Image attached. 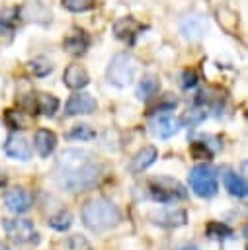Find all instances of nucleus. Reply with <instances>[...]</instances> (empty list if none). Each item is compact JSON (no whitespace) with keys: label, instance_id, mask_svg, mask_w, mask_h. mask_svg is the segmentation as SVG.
Returning a JSON list of instances; mask_svg holds the SVG:
<instances>
[{"label":"nucleus","instance_id":"obj_22","mask_svg":"<svg viewBox=\"0 0 248 250\" xmlns=\"http://www.w3.org/2000/svg\"><path fill=\"white\" fill-rule=\"evenodd\" d=\"M27 68H29L35 76H47V74L53 70V64H51L47 59L37 57V59H31V61L27 62Z\"/></svg>","mask_w":248,"mask_h":250},{"label":"nucleus","instance_id":"obj_31","mask_svg":"<svg viewBox=\"0 0 248 250\" xmlns=\"http://www.w3.org/2000/svg\"><path fill=\"white\" fill-rule=\"evenodd\" d=\"M207 117V111L205 109H191L186 117H184V123H189V125H197L199 121H203Z\"/></svg>","mask_w":248,"mask_h":250},{"label":"nucleus","instance_id":"obj_13","mask_svg":"<svg viewBox=\"0 0 248 250\" xmlns=\"http://www.w3.org/2000/svg\"><path fill=\"white\" fill-rule=\"evenodd\" d=\"M33 146H35V150H37L39 156L47 158V156L55 150V146H57V137H55V133L49 131V129H39V131L35 133V137H33Z\"/></svg>","mask_w":248,"mask_h":250},{"label":"nucleus","instance_id":"obj_27","mask_svg":"<svg viewBox=\"0 0 248 250\" xmlns=\"http://www.w3.org/2000/svg\"><path fill=\"white\" fill-rule=\"evenodd\" d=\"M18 23V10H4L0 14V31H12Z\"/></svg>","mask_w":248,"mask_h":250},{"label":"nucleus","instance_id":"obj_29","mask_svg":"<svg viewBox=\"0 0 248 250\" xmlns=\"http://www.w3.org/2000/svg\"><path fill=\"white\" fill-rule=\"evenodd\" d=\"M207 234H209L211 238H223L225 234H230V229L225 227V225H221V223H209Z\"/></svg>","mask_w":248,"mask_h":250},{"label":"nucleus","instance_id":"obj_20","mask_svg":"<svg viewBox=\"0 0 248 250\" xmlns=\"http://www.w3.org/2000/svg\"><path fill=\"white\" fill-rule=\"evenodd\" d=\"M59 107V100L51 94H37L33 98V109L41 111L43 115H53Z\"/></svg>","mask_w":248,"mask_h":250},{"label":"nucleus","instance_id":"obj_10","mask_svg":"<svg viewBox=\"0 0 248 250\" xmlns=\"http://www.w3.org/2000/svg\"><path fill=\"white\" fill-rule=\"evenodd\" d=\"M62 82H64V86H68L70 90H82L84 86H88L90 78H88V72H86L84 66H80V64H68V66L64 68Z\"/></svg>","mask_w":248,"mask_h":250},{"label":"nucleus","instance_id":"obj_34","mask_svg":"<svg viewBox=\"0 0 248 250\" xmlns=\"http://www.w3.org/2000/svg\"><path fill=\"white\" fill-rule=\"evenodd\" d=\"M0 250H10V248H8L6 244H2V242H0Z\"/></svg>","mask_w":248,"mask_h":250},{"label":"nucleus","instance_id":"obj_11","mask_svg":"<svg viewBox=\"0 0 248 250\" xmlns=\"http://www.w3.org/2000/svg\"><path fill=\"white\" fill-rule=\"evenodd\" d=\"M4 150L8 156L18 158V160H29V156H31V146H29L27 139H23L21 135H10L4 145Z\"/></svg>","mask_w":248,"mask_h":250},{"label":"nucleus","instance_id":"obj_24","mask_svg":"<svg viewBox=\"0 0 248 250\" xmlns=\"http://www.w3.org/2000/svg\"><path fill=\"white\" fill-rule=\"evenodd\" d=\"M61 4L68 12H88L94 8L96 0H62Z\"/></svg>","mask_w":248,"mask_h":250},{"label":"nucleus","instance_id":"obj_30","mask_svg":"<svg viewBox=\"0 0 248 250\" xmlns=\"http://www.w3.org/2000/svg\"><path fill=\"white\" fill-rule=\"evenodd\" d=\"M68 250H92V246L84 236L74 234L68 238Z\"/></svg>","mask_w":248,"mask_h":250},{"label":"nucleus","instance_id":"obj_26","mask_svg":"<svg viewBox=\"0 0 248 250\" xmlns=\"http://www.w3.org/2000/svg\"><path fill=\"white\" fill-rule=\"evenodd\" d=\"M6 121L12 129H25L27 127V117L21 113V111H14V109H8L6 111Z\"/></svg>","mask_w":248,"mask_h":250},{"label":"nucleus","instance_id":"obj_28","mask_svg":"<svg viewBox=\"0 0 248 250\" xmlns=\"http://www.w3.org/2000/svg\"><path fill=\"white\" fill-rule=\"evenodd\" d=\"M189 152H191V156H193V158H197V160L211 158V150L207 148V145H205V143H191Z\"/></svg>","mask_w":248,"mask_h":250},{"label":"nucleus","instance_id":"obj_7","mask_svg":"<svg viewBox=\"0 0 248 250\" xmlns=\"http://www.w3.org/2000/svg\"><path fill=\"white\" fill-rule=\"evenodd\" d=\"M205 29H207V21H205V18L199 16V14H187V16L182 20V23H180L182 35H184L186 39H189V41L201 39L203 33H205Z\"/></svg>","mask_w":248,"mask_h":250},{"label":"nucleus","instance_id":"obj_18","mask_svg":"<svg viewBox=\"0 0 248 250\" xmlns=\"http://www.w3.org/2000/svg\"><path fill=\"white\" fill-rule=\"evenodd\" d=\"M223 182H225V188L228 189L230 195L244 197L248 193V186H246L244 178L238 176V174H234V172H225L223 174Z\"/></svg>","mask_w":248,"mask_h":250},{"label":"nucleus","instance_id":"obj_6","mask_svg":"<svg viewBox=\"0 0 248 250\" xmlns=\"http://www.w3.org/2000/svg\"><path fill=\"white\" fill-rule=\"evenodd\" d=\"M4 230L8 234V238L16 244H25V242H31L37 232H35V227L29 219H4Z\"/></svg>","mask_w":248,"mask_h":250},{"label":"nucleus","instance_id":"obj_14","mask_svg":"<svg viewBox=\"0 0 248 250\" xmlns=\"http://www.w3.org/2000/svg\"><path fill=\"white\" fill-rule=\"evenodd\" d=\"M156 158H158V150H156V146H152V145L143 146V148L131 158L129 168H131V172H143V170H146Z\"/></svg>","mask_w":248,"mask_h":250},{"label":"nucleus","instance_id":"obj_12","mask_svg":"<svg viewBox=\"0 0 248 250\" xmlns=\"http://www.w3.org/2000/svg\"><path fill=\"white\" fill-rule=\"evenodd\" d=\"M62 45H64V49L70 53V55H84L86 53V49H88V45H90V37L84 33V31H80V29H74V31H70L66 37H64V41H62Z\"/></svg>","mask_w":248,"mask_h":250},{"label":"nucleus","instance_id":"obj_5","mask_svg":"<svg viewBox=\"0 0 248 250\" xmlns=\"http://www.w3.org/2000/svg\"><path fill=\"white\" fill-rule=\"evenodd\" d=\"M148 188H150L152 199L160 203H172L176 199H186L187 195L186 188L172 178H154Z\"/></svg>","mask_w":248,"mask_h":250},{"label":"nucleus","instance_id":"obj_1","mask_svg":"<svg viewBox=\"0 0 248 250\" xmlns=\"http://www.w3.org/2000/svg\"><path fill=\"white\" fill-rule=\"evenodd\" d=\"M84 154V150H66L61 154V166L64 168L61 184L70 191L88 189L98 184L102 176V166L90 162L88 158H82Z\"/></svg>","mask_w":248,"mask_h":250},{"label":"nucleus","instance_id":"obj_19","mask_svg":"<svg viewBox=\"0 0 248 250\" xmlns=\"http://www.w3.org/2000/svg\"><path fill=\"white\" fill-rule=\"evenodd\" d=\"M158 90H160V80H158L156 76L148 74V76H145V78L139 82L137 96H139L141 100H150L152 96H156V94H158Z\"/></svg>","mask_w":248,"mask_h":250},{"label":"nucleus","instance_id":"obj_3","mask_svg":"<svg viewBox=\"0 0 248 250\" xmlns=\"http://www.w3.org/2000/svg\"><path fill=\"white\" fill-rule=\"evenodd\" d=\"M189 188L199 197H213L219 189L217 172L211 164H197L189 172Z\"/></svg>","mask_w":248,"mask_h":250},{"label":"nucleus","instance_id":"obj_23","mask_svg":"<svg viewBox=\"0 0 248 250\" xmlns=\"http://www.w3.org/2000/svg\"><path fill=\"white\" fill-rule=\"evenodd\" d=\"M156 223L160 225H168V227H180L186 223V213L184 211H170V213H164L156 219Z\"/></svg>","mask_w":248,"mask_h":250},{"label":"nucleus","instance_id":"obj_2","mask_svg":"<svg viewBox=\"0 0 248 250\" xmlns=\"http://www.w3.org/2000/svg\"><path fill=\"white\" fill-rule=\"evenodd\" d=\"M119 219H121L119 209L109 199H103V197L92 199L82 207V223L94 232L115 227Z\"/></svg>","mask_w":248,"mask_h":250},{"label":"nucleus","instance_id":"obj_33","mask_svg":"<svg viewBox=\"0 0 248 250\" xmlns=\"http://www.w3.org/2000/svg\"><path fill=\"white\" fill-rule=\"evenodd\" d=\"M180 250H197L195 246H184V248H180Z\"/></svg>","mask_w":248,"mask_h":250},{"label":"nucleus","instance_id":"obj_9","mask_svg":"<svg viewBox=\"0 0 248 250\" xmlns=\"http://www.w3.org/2000/svg\"><path fill=\"white\" fill-rule=\"evenodd\" d=\"M4 201H6V207H8L10 211L18 213V215L29 211V207H31V195H29L25 189H21V188H12V189H8L6 195H4Z\"/></svg>","mask_w":248,"mask_h":250},{"label":"nucleus","instance_id":"obj_4","mask_svg":"<svg viewBox=\"0 0 248 250\" xmlns=\"http://www.w3.org/2000/svg\"><path fill=\"white\" fill-rule=\"evenodd\" d=\"M135 70H137V64H135V59L131 53H117L113 55L109 66H107V80L115 86H129L135 78Z\"/></svg>","mask_w":248,"mask_h":250},{"label":"nucleus","instance_id":"obj_21","mask_svg":"<svg viewBox=\"0 0 248 250\" xmlns=\"http://www.w3.org/2000/svg\"><path fill=\"white\" fill-rule=\"evenodd\" d=\"M70 225H72V215L68 211H61V213H57L55 217L49 219V227L55 229V230H61V232L68 230Z\"/></svg>","mask_w":248,"mask_h":250},{"label":"nucleus","instance_id":"obj_15","mask_svg":"<svg viewBox=\"0 0 248 250\" xmlns=\"http://www.w3.org/2000/svg\"><path fill=\"white\" fill-rule=\"evenodd\" d=\"M180 123H182V121L176 119V117H172L170 113H162V115L154 117L152 127H154V133H156L158 137L168 139V137H172V135L180 129Z\"/></svg>","mask_w":248,"mask_h":250},{"label":"nucleus","instance_id":"obj_8","mask_svg":"<svg viewBox=\"0 0 248 250\" xmlns=\"http://www.w3.org/2000/svg\"><path fill=\"white\" fill-rule=\"evenodd\" d=\"M98 104L90 94H74L68 98L66 102V113L68 115H88L92 111H96Z\"/></svg>","mask_w":248,"mask_h":250},{"label":"nucleus","instance_id":"obj_17","mask_svg":"<svg viewBox=\"0 0 248 250\" xmlns=\"http://www.w3.org/2000/svg\"><path fill=\"white\" fill-rule=\"evenodd\" d=\"M215 16H217L219 25H221L227 33H234V31L238 29V14H236L232 8H228V6H221V8H217Z\"/></svg>","mask_w":248,"mask_h":250},{"label":"nucleus","instance_id":"obj_25","mask_svg":"<svg viewBox=\"0 0 248 250\" xmlns=\"http://www.w3.org/2000/svg\"><path fill=\"white\" fill-rule=\"evenodd\" d=\"M94 137H96V131L90 125H76L68 133V139H76V141H90Z\"/></svg>","mask_w":248,"mask_h":250},{"label":"nucleus","instance_id":"obj_16","mask_svg":"<svg viewBox=\"0 0 248 250\" xmlns=\"http://www.w3.org/2000/svg\"><path fill=\"white\" fill-rule=\"evenodd\" d=\"M141 29L139 21L133 20V18H119L115 23H113V33L117 39L121 41H133V37L137 35V31Z\"/></svg>","mask_w":248,"mask_h":250},{"label":"nucleus","instance_id":"obj_32","mask_svg":"<svg viewBox=\"0 0 248 250\" xmlns=\"http://www.w3.org/2000/svg\"><path fill=\"white\" fill-rule=\"evenodd\" d=\"M195 84H197V72L191 70V68L184 70V74H182V86L184 88H193Z\"/></svg>","mask_w":248,"mask_h":250}]
</instances>
